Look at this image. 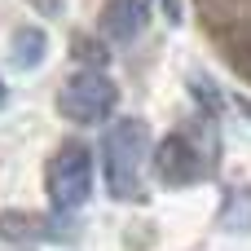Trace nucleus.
<instances>
[{
  "mask_svg": "<svg viewBox=\"0 0 251 251\" xmlns=\"http://www.w3.org/2000/svg\"><path fill=\"white\" fill-rule=\"evenodd\" d=\"M71 53H75L79 66H106V62H110V53L101 49V40H93V35H84V31L71 40Z\"/></svg>",
  "mask_w": 251,
  "mask_h": 251,
  "instance_id": "11",
  "label": "nucleus"
},
{
  "mask_svg": "<svg viewBox=\"0 0 251 251\" xmlns=\"http://www.w3.org/2000/svg\"><path fill=\"white\" fill-rule=\"evenodd\" d=\"M150 13H154L150 0H106L101 4V18H97V31L110 44H132L150 26Z\"/></svg>",
  "mask_w": 251,
  "mask_h": 251,
  "instance_id": "6",
  "label": "nucleus"
},
{
  "mask_svg": "<svg viewBox=\"0 0 251 251\" xmlns=\"http://www.w3.org/2000/svg\"><path fill=\"white\" fill-rule=\"evenodd\" d=\"M150 159V128L146 119H115L110 132L101 137V168H106V190L110 199H141V168Z\"/></svg>",
  "mask_w": 251,
  "mask_h": 251,
  "instance_id": "1",
  "label": "nucleus"
},
{
  "mask_svg": "<svg viewBox=\"0 0 251 251\" xmlns=\"http://www.w3.org/2000/svg\"><path fill=\"white\" fill-rule=\"evenodd\" d=\"M221 225H225V229H238V234H247V229H251V190H247V185H229V190H225Z\"/></svg>",
  "mask_w": 251,
  "mask_h": 251,
  "instance_id": "9",
  "label": "nucleus"
},
{
  "mask_svg": "<svg viewBox=\"0 0 251 251\" xmlns=\"http://www.w3.org/2000/svg\"><path fill=\"white\" fill-rule=\"evenodd\" d=\"M44 190L57 212H79L93 199V150L84 141H62L44 168Z\"/></svg>",
  "mask_w": 251,
  "mask_h": 251,
  "instance_id": "3",
  "label": "nucleus"
},
{
  "mask_svg": "<svg viewBox=\"0 0 251 251\" xmlns=\"http://www.w3.org/2000/svg\"><path fill=\"white\" fill-rule=\"evenodd\" d=\"M221 44H225V62H229V66L251 84V22L229 26V31L221 35Z\"/></svg>",
  "mask_w": 251,
  "mask_h": 251,
  "instance_id": "8",
  "label": "nucleus"
},
{
  "mask_svg": "<svg viewBox=\"0 0 251 251\" xmlns=\"http://www.w3.org/2000/svg\"><path fill=\"white\" fill-rule=\"evenodd\" d=\"M234 106H238V110H243V115L251 119V97H234Z\"/></svg>",
  "mask_w": 251,
  "mask_h": 251,
  "instance_id": "13",
  "label": "nucleus"
},
{
  "mask_svg": "<svg viewBox=\"0 0 251 251\" xmlns=\"http://www.w3.org/2000/svg\"><path fill=\"white\" fill-rule=\"evenodd\" d=\"M66 212L53 207V216L40 212H0V238L4 243H66L75 238V229H66L71 221H62Z\"/></svg>",
  "mask_w": 251,
  "mask_h": 251,
  "instance_id": "5",
  "label": "nucleus"
},
{
  "mask_svg": "<svg viewBox=\"0 0 251 251\" xmlns=\"http://www.w3.org/2000/svg\"><path fill=\"white\" fill-rule=\"evenodd\" d=\"M159 4H163V18H168L172 26H176V22L185 18V13H181V0H159Z\"/></svg>",
  "mask_w": 251,
  "mask_h": 251,
  "instance_id": "12",
  "label": "nucleus"
},
{
  "mask_svg": "<svg viewBox=\"0 0 251 251\" xmlns=\"http://www.w3.org/2000/svg\"><path fill=\"white\" fill-rule=\"evenodd\" d=\"M4 97H9V93H4V79H0V106H4Z\"/></svg>",
  "mask_w": 251,
  "mask_h": 251,
  "instance_id": "14",
  "label": "nucleus"
},
{
  "mask_svg": "<svg viewBox=\"0 0 251 251\" xmlns=\"http://www.w3.org/2000/svg\"><path fill=\"white\" fill-rule=\"evenodd\" d=\"M49 53V35L40 26H18L13 31V66L18 71H35Z\"/></svg>",
  "mask_w": 251,
  "mask_h": 251,
  "instance_id": "7",
  "label": "nucleus"
},
{
  "mask_svg": "<svg viewBox=\"0 0 251 251\" xmlns=\"http://www.w3.org/2000/svg\"><path fill=\"white\" fill-rule=\"evenodd\" d=\"M150 163H154L159 185L185 190V185L212 176V168H216V146H212V141L203 146V141H194L190 132H168V137L150 150Z\"/></svg>",
  "mask_w": 251,
  "mask_h": 251,
  "instance_id": "4",
  "label": "nucleus"
},
{
  "mask_svg": "<svg viewBox=\"0 0 251 251\" xmlns=\"http://www.w3.org/2000/svg\"><path fill=\"white\" fill-rule=\"evenodd\" d=\"M203 4V13H207V22L221 31V26H243L251 22V0H199Z\"/></svg>",
  "mask_w": 251,
  "mask_h": 251,
  "instance_id": "10",
  "label": "nucleus"
},
{
  "mask_svg": "<svg viewBox=\"0 0 251 251\" xmlns=\"http://www.w3.org/2000/svg\"><path fill=\"white\" fill-rule=\"evenodd\" d=\"M119 106V88L106 75V66H79L57 88V115L71 124H106Z\"/></svg>",
  "mask_w": 251,
  "mask_h": 251,
  "instance_id": "2",
  "label": "nucleus"
}]
</instances>
